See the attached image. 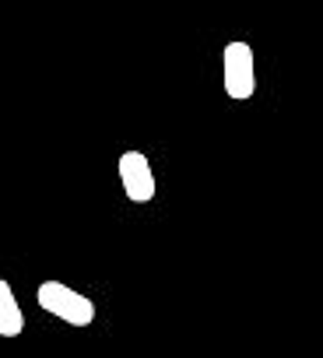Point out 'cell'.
Wrapping results in <instances>:
<instances>
[{
	"label": "cell",
	"mask_w": 323,
	"mask_h": 358,
	"mask_svg": "<svg viewBox=\"0 0 323 358\" xmlns=\"http://www.w3.org/2000/svg\"><path fill=\"white\" fill-rule=\"evenodd\" d=\"M120 187L134 204H151L155 201V172L144 151H123L120 155Z\"/></svg>",
	"instance_id": "cell-3"
},
{
	"label": "cell",
	"mask_w": 323,
	"mask_h": 358,
	"mask_svg": "<svg viewBox=\"0 0 323 358\" xmlns=\"http://www.w3.org/2000/svg\"><path fill=\"white\" fill-rule=\"evenodd\" d=\"M36 302H39L50 316H57V320H64V323H71V327H88V323L95 320V302H92L88 295L67 288L64 281H43V285L36 288Z\"/></svg>",
	"instance_id": "cell-1"
},
{
	"label": "cell",
	"mask_w": 323,
	"mask_h": 358,
	"mask_svg": "<svg viewBox=\"0 0 323 358\" xmlns=\"http://www.w3.org/2000/svg\"><path fill=\"white\" fill-rule=\"evenodd\" d=\"M25 330V316H22V306L15 299V288L0 278V337H18Z\"/></svg>",
	"instance_id": "cell-4"
},
{
	"label": "cell",
	"mask_w": 323,
	"mask_h": 358,
	"mask_svg": "<svg viewBox=\"0 0 323 358\" xmlns=\"http://www.w3.org/2000/svg\"><path fill=\"white\" fill-rule=\"evenodd\" d=\"M225 95L229 99H253L257 92V60H253V50L250 43H229L225 46Z\"/></svg>",
	"instance_id": "cell-2"
}]
</instances>
